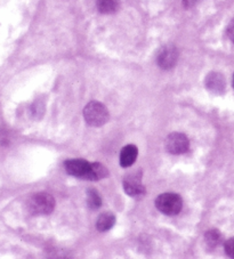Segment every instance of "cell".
I'll return each mask as SVG.
<instances>
[{
    "label": "cell",
    "mask_w": 234,
    "mask_h": 259,
    "mask_svg": "<svg viewBox=\"0 0 234 259\" xmlns=\"http://www.w3.org/2000/svg\"><path fill=\"white\" fill-rule=\"evenodd\" d=\"M226 32H227L228 39L231 40V41L234 44V20H232L231 22H229Z\"/></svg>",
    "instance_id": "obj_16"
},
{
    "label": "cell",
    "mask_w": 234,
    "mask_h": 259,
    "mask_svg": "<svg viewBox=\"0 0 234 259\" xmlns=\"http://www.w3.org/2000/svg\"><path fill=\"white\" fill-rule=\"evenodd\" d=\"M190 142L181 133H173L166 140V149L172 154H183L188 151Z\"/></svg>",
    "instance_id": "obj_5"
},
{
    "label": "cell",
    "mask_w": 234,
    "mask_h": 259,
    "mask_svg": "<svg viewBox=\"0 0 234 259\" xmlns=\"http://www.w3.org/2000/svg\"><path fill=\"white\" fill-rule=\"evenodd\" d=\"M87 201H88L89 208L94 209V210H95V209H97V208H100L102 205L101 196L95 190H88V192H87Z\"/></svg>",
    "instance_id": "obj_14"
},
{
    "label": "cell",
    "mask_w": 234,
    "mask_h": 259,
    "mask_svg": "<svg viewBox=\"0 0 234 259\" xmlns=\"http://www.w3.org/2000/svg\"><path fill=\"white\" fill-rule=\"evenodd\" d=\"M138 155V150L135 145H127L121 150L120 153V164L121 167L127 168L136 161Z\"/></svg>",
    "instance_id": "obj_9"
},
{
    "label": "cell",
    "mask_w": 234,
    "mask_h": 259,
    "mask_svg": "<svg viewBox=\"0 0 234 259\" xmlns=\"http://www.w3.org/2000/svg\"><path fill=\"white\" fill-rule=\"evenodd\" d=\"M232 83H233V88H234V75H233V80H232Z\"/></svg>",
    "instance_id": "obj_18"
},
{
    "label": "cell",
    "mask_w": 234,
    "mask_h": 259,
    "mask_svg": "<svg viewBox=\"0 0 234 259\" xmlns=\"http://www.w3.org/2000/svg\"><path fill=\"white\" fill-rule=\"evenodd\" d=\"M114 223H115V217L110 212H105V213H102V215L98 217L96 227L100 232H105V231L111 230L112 227H113Z\"/></svg>",
    "instance_id": "obj_10"
},
{
    "label": "cell",
    "mask_w": 234,
    "mask_h": 259,
    "mask_svg": "<svg viewBox=\"0 0 234 259\" xmlns=\"http://www.w3.org/2000/svg\"><path fill=\"white\" fill-rule=\"evenodd\" d=\"M178 52L174 46H166L158 55V64L161 69L170 70L177 63Z\"/></svg>",
    "instance_id": "obj_6"
},
{
    "label": "cell",
    "mask_w": 234,
    "mask_h": 259,
    "mask_svg": "<svg viewBox=\"0 0 234 259\" xmlns=\"http://www.w3.org/2000/svg\"><path fill=\"white\" fill-rule=\"evenodd\" d=\"M109 175V171L106 170V168L103 164L98 162L92 163V171H91V181H97L105 178Z\"/></svg>",
    "instance_id": "obj_13"
},
{
    "label": "cell",
    "mask_w": 234,
    "mask_h": 259,
    "mask_svg": "<svg viewBox=\"0 0 234 259\" xmlns=\"http://www.w3.org/2000/svg\"><path fill=\"white\" fill-rule=\"evenodd\" d=\"M206 87L214 94H223L225 92V79L218 72H211L206 78Z\"/></svg>",
    "instance_id": "obj_8"
},
{
    "label": "cell",
    "mask_w": 234,
    "mask_h": 259,
    "mask_svg": "<svg viewBox=\"0 0 234 259\" xmlns=\"http://www.w3.org/2000/svg\"><path fill=\"white\" fill-rule=\"evenodd\" d=\"M119 6V0H97V10L102 14H112Z\"/></svg>",
    "instance_id": "obj_11"
},
{
    "label": "cell",
    "mask_w": 234,
    "mask_h": 259,
    "mask_svg": "<svg viewBox=\"0 0 234 259\" xmlns=\"http://www.w3.org/2000/svg\"><path fill=\"white\" fill-rule=\"evenodd\" d=\"M182 2H183V5L184 6L187 7V8H190V7L196 6L198 3L201 2V0H182Z\"/></svg>",
    "instance_id": "obj_17"
},
{
    "label": "cell",
    "mask_w": 234,
    "mask_h": 259,
    "mask_svg": "<svg viewBox=\"0 0 234 259\" xmlns=\"http://www.w3.org/2000/svg\"><path fill=\"white\" fill-rule=\"evenodd\" d=\"M157 208L165 215L174 216L179 213L183 207V201L181 196L174 193H165L158 196L155 201Z\"/></svg>",
    "instance_id": "obj_3"
},
{
    "label": "cell",
    "mask_w": 234,
    "mask_h": 259,
    "mask_svg": "<svg viewBox=\"0 0 234 259\" xmlns=\"http://www.w3.org/2000/svg\"><path fill=\"white\" fill-rule=\"evenodd\" d=\"M84 117L89 126L101 127L109 121V112L100 102H91L84 110Z\"/></svg>",
    "instance_id": "obj_1"
},
{
    "label": "cell",
    "mask_w": 234,
    "mask_h": 259,
    "mask_svg": "<svg viewBox=\"0 0 234 259\" xmlns=\"http://www.w3.org/2000/svg\"><path fill=\"white\" fill-rule=\"evenodd\" d=\"M224 249H225V252L228 257L234 258V238L227 240L226 242H225L224 245Z\"/></svg>",
    "instance_id": "obj_15"
},
{
    "label": "cell",
    "mask_w": 234,
    "mask_h": 259,
    "mask_svg": "<svg viewBox=\"0 0 234 259\" xmlns=\"http://www.w3.org/2000/svg\"><path fill=\"white\" fill-rule=\"evenodd\" d=\"M222 240H223V236L217 230H210L207 232L205 235L206 243L208 244V247H210V248L217 247V245L222 243Z\"/></svg>",
    "instance_id": "obj_12"
},
{
    "label": "cell",
    "mask_w": 234,
    "mask_h": 259,
    "mask_svg": "<svg viewBox=\"0 0 234 259\" xmlns=\"http://www.w3.org/2000/svg\"><path fill=\"white\" fill-rule=\"evenodd\" d=\"M64 167H65V170L69 172L70 175L91 181L92 163L85 161V160L74 159V160H67V161H65Z\"/></svg>",
    "instance_id": "obj_4"
},
{
    "label": "cell",
    "mask_w": 234,
    "mask_h": 259,
    "mask_svg": "<svg viewBox=\"0 0 234 259\" xmlns=\"http://www.w3.org/2000/svg\"><path fill=\"white\" fill-rule=\"evenodd\" d=\"M124 189L125 192L130 196H139L144 194L145 192V189L142 184V180H141V175H129L128 177L125 178L124 181Z\"/></svg>",
    "instance_id": "obj_7"
},
{
    "label": "cell",
    "mask_w": 234,
    "mask_h": 259,
    "mask_svg": "<svg viewBox=\"0 0 234 259\" xmlns=\"http://www.w3.org/2000/svg\"><path fill=\"white\" fill-rule=\"evenodd\" d=\"M55 208V200L48 193H37L28 201V209L32 215H48Z\"/></svg>",
    "instance_id": "obj_2"
}]
</instances>
